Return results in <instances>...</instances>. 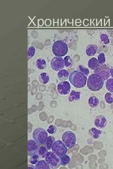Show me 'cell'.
I'll list each match as a JSON object with an SVG mask.
<instances>
[{"label": "cell", "instance_id": "obj_1", "mask_svg": "<svg viewBox=\"0 0 113 169\" xmlns=\"http://www.w3.org/2000/svg\"><path fill=\"white\" fill-rule=\"evenodd\" d=\"M71 83L75 87L81 88L86 84L87 77L86 75L78 70H75L71 73L69 77Z\"/></svg>", "mask_w": 113, "mask_h": 169}, {"label": "cell", "instance_id": "obj_2", "mask_svg": "<svg viewBox=\"0 0 113 169\" xmlns=\"http://www.w3.org/2000/svg\"><path fill=\"white\" fill-rule=\"evenodd\" d=\"M104 80L99 75L94 73L89 77L87 87L89 90L94 92L99 91L103 87Z\"/></svg>", "mask_w": 113, "mask_h": 169}, {"label": "cell", "instance_id": "obj_3", "mask_svg": "<svg viewBox=\"0 0 113 169\" xmlns=\"http://www.w3.org/2000/svg\"><path fill=\"white\" fill-rule=\"evenodd\" d=\"M52 51L56 56L63 57L68 53V47L67 43L64 41H56L53 45Z\"/></svg>", "mask_w": 113, "mask_h": 169}, {"label": "cell", "instance_id": "obj_4", "mask_svg": "<svg viewBox=\"0 0 113 169\" xmlns=\"http://www.w3.org/2000/svg\"><path fill=\"white\" fill-rule=\"evenodd\" d=\"M62 139L66 146L69 148L74 147L76 143V136L72 131H68L64 133Z\"/></svg>", "mask_w": 113, "mask_h": 169}, {"label": "cell", "instance_id": "obj_5", "mask_svg": "<svg viewBox=\"0 0 113 169\" xmlns=\"http://www.w3.org/2000/svg\"><path fill=\"white\" fill-rule=\"evenodd\" d=\"M66 146L61 141L55 142L52 147L53 151L59 157H61L67 153V149Z\"/></svg>", "mask_w": 113, "mask_h": 169}, {"label": "cell", "instance_id": "obj_6", "mask_svg": "<svg viewBox=\"0 0 113 169\" xmlns=\"http://www.w3.org/2000/svg\"><path fill=\"white\" fill-rule=\"evenodd\" d=\"M110 69L106 65H101L97 69L94 70V72L100 75L105 81L110 77Z\"/></svg>", "mask_w": 113, "mask_h": 169}, {"label": "cell", "instance_id": "obj_7", "mask_svg": "<svg viewBox=\"0 0 113 169\" xmlns=\"http://www.w3.org/2000/svg\"><path fill=\"white\" fill-rule=\"evenodd\" d=\"M51 67L55 71H60L64 67V60L61 57L55 56L51 61Z\"/></svg>", "mask_w": 113, "mask_h": 169}, {"label": "cell", "instance_id": "obj_8", "mask_svg": "<svg viewBox=\"0 0 113 169\" xmlns=\"http://www.w3.org/2000/svg\"><path fill=\"white\" fill-rule=\"evenodd\" d=\"M71 86L69 82L67 81L61 82L57 86V91L61 95H67L70 91Z\"/></svg>", "mask_w": 113, "mask_h": 169}, {"label": "cell", "instance_id": "obj_9", "mask_svg": "<svg viewBox=\"0 0 113 169\" xmlns=\"http://www.w3.org/2000/svg\"><path fill=\"white\" fill-rule=\"evenodd\" d=\"M107 124V119L104 116H97L94 120V124L98 128H104L106 126Z\"/></svg>", "mask_w": 113, "mask_h": 169}, {"label": "cell", "instance_id": "obj_10", "mask_svg": "<svg viewBox=\"0 0 113 169\" xmlns=\"http://www.w3.org/2000/svg\"><path fill=\"white\" fill-rule=\"evenodd\" d=\"M98 50V47L95 45H89L86 48V52L88 56H93L96 55Z\"/></svg>", "mask_w": 113, "mask_h": 169}, {"label": "cell", "instance_id": "obj_11", "mask_svg": "<svg viewBox=\"0 0 113 169\" xmlns=\"http://www.w3.org/2000/svg\"><path fill=\"white\" fill-rule=\"evenodd\" d=\"M100 64L99 63L98 59L93 58L89 60L88 65L89 67L92 70H95L100 66Z\"/></svg>", "mask_w": 113, "mask_h": 169}, {"label": "cell", "instance_id": "obj_12", "mask_svg": "<svg viewBox=\"0 0 113 169\" xmlns=\"http://www.w3.org/2000/svg\"><path fill=\"white\" fill-rule=\"evenodd\" d=\"M89 133L91 137L97 139L100 137L102 131L95 128H92L89 130Z\"/></svg>", "mask_w": 113, "mask_h": 169}, {"label": "cell", "instance_id": "obj_13", "mask_svg": "<svg viewBox=\"0 0 113 169\" xmlns=\"http://www.w3.org/2000/svg\"><path fill=\"white\" fill-rule=\"evenodd\" d=\"M69 75L68 71L65 69L60 70L58 73V76L60 81L63 82L67 80Z\"/></svg>", "mask_w": 113, "mask_h": 169}, {"label": "cell", "instance_id": "obj_14", "mask_svg": "<svg viewBox=\"0 0 113 169\" xmlns=\"http://www.w3.org/2000/svg\"><path fill=\"white\" fill-rule=\"evenodd\" d=\"M81 92L72 91L71 92L69 97V101L74 102L80 99Z\"/></svg>", "mask_w": 113, "mask_h": 169}, {"label": "cell", "instance_id": "obj_15", "mask_svg": "<svg viewBox=\"0 0 113 169\" xmlns=\"http://www.w3.org/2000/svg\"><path fill=\"white\" fill-rule=\"evenodd\" d=\"M88 103L91 107L95 108L97 107L99 104V101L97 97L95 96H92L89 98Z\"/></svg>", "mask_w": 113, "mask_h": 169}, {"label": "cell", "instance_id": "obj_16", "mask_svg": "<svg viewBox=\"0 0 113 169\" xmlns=\"http://www.w3.org/2000/svg\"><path fill=\"white\" fill-rule=\"evenodd\" d=\"M49 79V77L48 73L43 72L40 74L39 77V81L41 83L46 84L48 83Z\"/></svg>", "mask_w": 113, "mask_h": 169}, {"label": "cell", "instance_id": "obj_17", "mask_svg": "<svg viewBox=\"0 0 113 169\" xmlns=\"http://www.w3.org/2000/svg\"><path fill=\"white\" fill-rule=\"evenodd\" d=\"M36 65L38 69L40 70H43L46 67V61L44 59H38L36 61Z\"/></svg>", "mask_w": 113, "mask_h": 169}, {"label": "cell", "instance_id": "obj_18", "mask_svg": "<svg viewBox=\"0 0 113 169\" xmlns=\"http://www.w3.org/2000/svg\"><path fill=\"white\" fill-rule=\"evenodd\" d=\"M64 65L66 67H71L73 65V61L69 56H67L64 58Z\"/></svg>", "mask_w": 113, "mask_h": 169}, {"label": "cell", "instance_id": "obj_19", "mask_svg": "<svg viewBox=\"0 0 113 169\" xmlns=\"http://www.w3.org/2000/svg\"><path fill=\"white\" fill-rule=\"evenodd\" d=\"M106 87L108 91L113 92V78H110L107 80Z\"/></svg>", "mask_w": 113, "mask_h": 169}, {"label": "cell", "instance_id": "obj_20", "mask_svg": "<svg viewBox=\"0 0 113 169\" xmlns=\"http://www.w3.org/2000/svg\"><path fill=\"white\" fill-rule=\"evenodd\" d=\"M36 49L34 47L31 46L29 47L28 51V60L32 58L35 55Z\"/></svg>", "mask_w": 113, "mask_h": 169}, {"label": "cell", "instance_id": "obj_21", "mask_svg": "<svg viewBox=\"0 0 113 169\" xmlns=\"http://www.w3.org/2000/svg\"><path fill=\"white\" fill-rule=\"evenodd\" d=\"M105 99L108 104H112L113 103V95L110 92L106 94L105 96Z\"/></svg>", "mask_w": 113, "mask_h": 169}, {"label": "cell", "instance_id": "obj_22", "mask_svg": "<svg viewBox=\"0 0 113 169\" xmlns=\"http://www.w3.org/2000/svg\"><path fill=\"white\" fill-rule=\"evenodd\" d=\"M70 161V158L67 155H65V156L61 157V164L63 166L67 165Z\"/></svg>", "mask_w": 113, "mask_h": 169}, {"label": "cell", "instance_id": "obj_23", "mask_svg": "<svg viewBox=\"0 0 113 169\" xmlns=\"http://www.w3.org/2000/svg\"><path fill=\"white\" fill-rule=\"evenodd\" d=\"M98 62L100 65L104 64L106 62L105 55L104 53H101L98 56Z\"/></svg>", "mask_w": 113, "mask_h": 169}, {"label": "cell", "instance_id": "obj_24", "mask_svg": "<svg viewBox=\"0 0 113 169\" xmlns=\"http://www.w3.org/2000/svg\"><path fill=\"white\" fill-rule=\"evenodd\" d=\"M78 70L86 75L87 76H88L89 74V70L82 65H79L78 67Z\"/></svg>", "mask_w": 113, "mask_h": 169}, {"label": "cell", "instance_id": "obj_25", "mask_svg": "<svg viewBox=\"0 0 113 169\" xmlns=\"http://www.w3.org/2000/svg\"><path fill=\"white\" fill-rule=\"evenodd\" d=\"M101 39L104 44H107L110 43V40L107 36L105 34H102L101 36Z\"/></svg>", "mask_w": 113, "mask_h": 169}, {"label": "cell", "instance_id": "obj_26", "mask_svg": "<svg viewBox=\"0 0 113 169\" xmlns=\"http://www.w3.org/2000/svg\"><path fill=\"white\" fill-rule=\"evenodd\" d=\"M110 73L111 76L113 78V66L111 67L110 69Z\"/></svg>", "mask_w": 113, "mask_h": 169}]
</instances>
